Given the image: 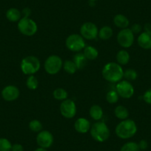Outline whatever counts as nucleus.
Wrapping results in <instances>:
<instances>
[{
    "mask_svg": "<svg viewBox=\"0 0 151 151\" xmlns=\"http://www.w3.org/2000/svg\"><path fill=\"white\" fill-rule=\"evenodd\" d=\"M102 76L106 81L111 83H118L124 77V70L117 62H108L102 68Z\"/></svg>",
    "mask_w": 151,
    "mask_h": 151,
    "instance_id": "f257e3e1",
    "label": "nucleus"
},
{
    "mask_svg": "<svg viewBox=\"0 0 151 151\" xmlns=\"http://www.w3.org/2000/svg\"><path fill=\"white\" fill-rule=\"evenodd\" d=\"M137 132V125L133 120L127 119L122 120L116 127V135L119 139H128L136 135Z\"/></svg>",
    "mask_w": 151,
    "mask_h": 151,
    "instance_id": "f03ea898",
    "label": "nucleus"
},
{
    "mask_svg": "<svg viewBox=\"0 0 151 151\" xmlns=\"http://www.w3.org/2000/svg\"><path fill=\"white\" fill-rule=\"evenodd\" d=\"M91 136L96 142H104L109 139L110 131L107 124L103 122H96L94 123L90 130Z\"/></svg>",
    "mask_w": 151,
    "mask_h": 151,
    "instance_id": "7ed1b4c3",
    "label": "nucleus"
},
{
    "mask_svg": "<svg viewBox=\"0 0 151 151\" xmlns=\"http://www.w3.org/2000/svg\"><path fill=\"white\" fill-rule=\"evenodd\" d=\"M21 70L25 75H34L40 70L41 68V62L40 59L34 56H28L22 60Z\"/></svg>",
    "mask_w": 151,
    "mask_h": 151,
    "instance_id": "20e7f679",
    "label": "nucleus"
},
{
    "mask_svg": "<svg viewBox=\"0 0 151 151\" xmlns=\"http://www.w3.org/2000/svg\"><path fill=\"white\" fill-rule=\"evenodd\" d=\"M18 29L22 34L32 36L37 32L38 26L36 22L30 17H22L18 22Z\"/></svg>",
    "mask_w": 151,
    "mask_h": 151,
    "instance_id": "39448f33",
    "label": "nucleus"
},
{
    "mask_svg": "<svg viewBox=\"0 0 151 151\" xmlns=\"http://www.w3.org/2000/svg\"><path fill=\"white\" fill-rule=\"evenodd\" d=\"M63 67V61L60 56L57 55H51L48 56L44 64L45 70L50 75L58 73Z\"/></svg>",
    "mask_w": 151,
    "mask_h": 151,
    "instance_id": "423d86ee",
    "label": "nucleus"
},
{
    "mask_svg": "<svg viewBox=\"0 0 151 151\" xmlns=\"http://www.w3.org/2000/svg\"><path fill=\"white\" fill-rule=\"evenodd\" d=\"M65 45L68 50L73 52H79L85 47V39L80 34L73 33L68 36Z\"/></svg>",
    "mask_w": 151,
    "mask_h": 151,
    "instance_id": "0eeeda50",
    "label": "nucleus"
},
{
    "mask_svg": "<svg viewBox=\"0 0 151 151\" xmlns=\"http://www.w3.org/2000/svg\"><path fill=\"white\" fill-rule=\"evenodd\" d=\"M134 34L129 28L122 29L117 34V42L123 48H128L134 42Z\"/></svg>",
    "mask_w": 151,
    "mask_h": 151,
    "instance_id": "6e6552de",
    "label": "nucleus"
},
{
    "mask_svg": "<svg viewBox=\"0 0 151 151\" xmlns=\"http://www.w3.org/2000/svg\"><path fill=\"white\" fill-rule=\"evenodd\" d=\"M99 34V29L94 23L85 22L80 27V35L88 40H96Z\"/></svg>",
    "mask_w": 151,
    "mask_h": 151,
    "instance_id": "1a4fd4ad",
    "label": "nucleus"
},
{
    "mask_svg": "<svg viewBox=\"0 0 151 151\" xmlns=\"http://www.w3.org/2000/svg\"><path fill=\"white\" fill-rule=\"evenodd\" d=\"M116 91L123 99H130L134 94V88L129 81L122 80L116 84Z\"/></svg>",
    "mask_w": 151,
    "mask_h": 151,
    "instance_id": "9d476101",
    "label": "nucleus"
},
{
    "mask_svg": "<svg viewBox=\"0 0 151 151\" xmlns=\"http://www.w3.org/2000/svg\"><path fill=\"white\" fill-rule=\"evenodd\" d=\"M60 113L66 119H73L76 114V105L72 99L64 100L60 104Z\"/></svg>",
    "mask_w": 151,
    "mask_h": 151,
    "instance_id": "9b49d317",
    "label": "nucleus"
},
{
    "mask_svg": "<svg viewBox=\"0 0 151 151\" xmlns=\"http://www.w3.org/2000/svg\"><path fill=\"white\" fill-rule=\"evenodd\" d=\"M53 136L48 130H42L38 133L36 136V142L40 147L47 149L53 144Z\"/></svg>",
    "mask_w": 151,
    "mask_h": 151,
    "instance_id": "f8f14e48",
    "label": "nucleus"
},
{
    "mask_svg": "<svg viewBox=\"0 0 151 151\" xmlns=\"http://www.w3.org/2000/svg\"><path fill=\"white\" fill-rule=\"evenodd\" d=\"M19 90L17 86H14V85L6 86L2 91V98L7 101H15L19 98Z\"/></svg>",
    "mask_w": 151,
    "mask_h": 151,
    "instance_id": "ddd939ff",
    "label": "nucleus"
},
{
    "mask_svg": "<svg viewBox=\"0 0 151 151\" xmlns=\"http://www.w3.org/2000/svg\"><path fill=\"white\" fill-rule=\"evenodd\" d=\"M91 123L85 118H79L74 123V129L79 133H86L91 130Z\"/></svg>",
    "mask_w": 151,
    "mask_h": 151,
    "instance_id": "4468645a",
    "label": "nucleus"
},
{
    "mask_svg": "<svg viewBox=\"0 0 151 151\" xmlns=\"http://www.w3.org/2000/svg\"><path fill=\"white\" fill-rule=\"evenodd\" d=\"M138 45L145 50L151 49V31H145L138 37Z\"/></svg>",
    "mask_w": 151,
    "mask_h": 151,
    "instance_id": "2eb2a0df",
    "label": "nucleus"
},
{
    "mask_svg": "<svg viewBox=\"0 0 151 151\" xmlns=\"http://www.w3.org/2000/svg\"><path fill=\"white\" fill-rule=\"evenodd\" d=\"M113 23L117 27L122 29L127 28L130 24L128 19L123 14H117L113 18Z\"/></svg>",
    "mask_w": 151,
    "mask_h": 151,
    "instance_id": "dca6fc26",
    "label": "nucleus"
},
{
    "mask_svg": "<svg viewBox=\"0 0 151 151\" xmlns=\"http://www.w3.org/2000/svg\"><path fill=\"white\" fill-rule=\"evenodd\" d=\"M6 18L11 22H17L22 19V13L17 8H11L7 11Z\"/></svg>",
    "mask_w": 151,
    "mask_h": 151,
    "instance_id": "f3484780",
    "label": "nucleus"
},
{
    "mask_svg": "<svg viewBox=\"0 0 151 151\" xmlns=\"http://www.w3.org/2000/svg\"><path fill=\"white\" fill-rule=\"evenodd\" d=\"M89 113L93 119L96 121H99L103 116V110L98 104H93L90 108Z\"/></svg>",
    "mask_w": 151,
    "mask_h": 151,
    "instance_id": "a211bd4d",
    "label": "nucleus"
},
{
    "mask_svg": "<svg viewBox=\"0 0 151 151\" xmlns=\"http://www.w3.org/2000/svg\"><path fill=\"white\" fill-rule=\"evenodd\" d=\"M73 62L75 63L76 66L77 68V70H82L87 65L88 59L84 56L83 53H77L73 56Z\"/></svg>",
    "mask_w": 151,
    "mask_h": 151,
    "instance_id": "6ab92c4d",
    "label": "nucleus"
},
{
    "mask_svg": "<svg viewBox=\"0 0 151 151\" xmlns=\"http://www.w3.org/2000/svg\"><path fill=\"white\" fill-rule=\"evenodd\" d=\"M83 54L88 60H94L98 57L99 51L96 47L88 45L85 46V47L84 48Z\"/></svg>",
    "mask_w": 151,
    "mask_h": 151,
    "instance_id": "aec40b11",
    "label": "nucleus"
},
{
    "mask_svg": "<svg viewBox=\"0 0 151 151\" xmlns=\"http://www.w3.org/2000/svg\"><path fill=\"white\" fill-rule=\"evenodd\" d=\"M114 114L117 119L121 120L127 119L129 117L128 110L127 107L123 105H119L116 107L115 110H114Z\"/></svg>",
    "mask_w": 151,
    "mask_h": 151,
    "instance_id": "412c9836",
    "label": "nucleus"
},
{
    "mask_svg": "<svg viewBox=\"0 0 151 151\" xmlns=\"http://www.w3.org/2000/svg\"><path fill=\"white\" fill-rule=\"evenodd\" d=\"M130 54L128 52L125 50H121L117 53L116 59L117 63L120 65H126L130 61Z\"/></svg>",
    "mask_w": 151,
    "mask_h": 151,
    "instance_id": "4be33fe9",
    "label": "nucleus"
},
{
    "mask_svg": "<svg viewBox=\"0 0 151 151\" xmlns=\"http://www.w3.org/2000/svg\"><path fill=\"white\" fill-rule=\"evenodd\" d=\"M113 29L110 26H103L99 30L98 36L101 40H108L113 36Z\"/></svg>",
    "mask_w": 151,
    "mask_h": 151,
    "instance_id": "5701e85b",
    "label": "nucleus"
},
{
    "mask_svg": "<svg viewBox=\"0 0 151 151\" xmlns=\"http://www.w3.org/2000/svg\"><path fill=\"white\" fill-rule=\"evenodd\" d=\"M53 96L54 97L55 99L58 100V101H64V100L67 99L68 97V93L65 89L63 88H56L54 90L53 93Z\"/></svg>",
    "mask_w": 151,
    "mask_h": 151,
    "instance_id": "b1692460",
    "label": "nucleus"
},
{
    "mask_svg": "<svg viewBox=\"0 0 151 151\" xmlns=\"http://www.w3.org/2000/svg\"><path fill=\"white\" fill-rule=\"evenodd\" d=\"M63 69L68 74H73L77 70V68L76 66L73 61L71 60H65L63 62Z\"/></svg>",
    "mask_w": 151,
    "mask_h": 151,
    "instance_id": "393cba45",
    "label": "nucleus"
},
{
    "mask_svg": "<svg viewBox=\"0 0 151 151\" xmlns=\"http://www.w3.org/2000/svg\"><path fill=\"white\" fill-rule=\"evenodd\" d=\"M26 86L30 90H36L39 86V81L34 75H30L26 80Z\"/></svg>",
    "mask_w": 151,
    "mask_h": 151,
    "instance_id": "a878e982",
    "label": "nucleus"
},
{
    "mask_svg": "<svg viewBox=\"0 0 151 151\" xmlns=\"http://www.w3.org/2000/svg\"><path fill=\"white\" fill-rule=\"evenodd\" d=\"M119 96L118 93L116 92V90H111V91H108L106 94V100L110 104H115L119 101Z\"/></svg>",
    "mask_w": 151,
    "mask_h": 151,
    "instance_id": "bb28decb",
    "label": "nucleus"
},
{
    "mask_svg": "<svg viewBox=\"0 0 151 151\" xmlns=\"http://www.w3.org/2000/svg\"><path fill=\"white\" fill-rule=\"evenodd\" d=\"M120 151H140L138 143L134 142H128L122 146Z\"/></svg>",
    "mask_w": 151,
    "mask_h": 151,
    "instance_id": "cd10ccee",
    "label": "nucleus"
},
{
    "mask_svg": "<svg viewBox=\"0 0 151 151\" xmlns=\"http://www.w3.org/2000/svg\"><path fill=\"white\" fill-rule=\"evenodd\" d=\"M42 127L43 126L42 122L37 119L31 120L29 123V128L34 133H40L42 130Z\"/></svg>",
    "mask_w": 151,
    "mask_h": 151,
    "instance_id": "c85d7f7f",
    "label": "nucleus"
},
{
    "mask_svg": "<svg viewBox=\"0 0 151 151\" xmlns=\"http://www.w3.org/2000/svg\"><path fill=\"white\" fill-rule=\"evenodd\" d=\"M138 73L134 69H127L124 71V78L127 81H134L137 79Z\"/></svg>",
    "mask_w": 151,
    "mask_h": 151,
    "instance_id": "c756f323",
    "label": "nucleus"
},
{
    "mask_svg": "<svg viewBox=\"0 0 151 151\" xmlns=\"http://www.w3.org/2000/svg\"><path fill=\"white\" fill-rule=\"evenodd\" d=\"M11 142L5 138H0V151H11Z\"/></svg>",
    "mask_w": 151,
    "mask_h": 151,
    "instance_id": "7c9ffc66",
    "label": "nucleus"
},
{
    "mask_svg": "<svg viewBox=\"0 0 151 151\" xmlns=\"http://www.w3.org/2000/svg\"><path fill=\"white\" fill-rule=\"evenodd\" d=\"M130 30H131V31L133 32V34H138V33H141V31H142V27L141 24H137V23H136V24H134L132 25Z\"/></svg>",
    "mask_w": 151,
    "mask_h": 151,
    "instance_id": "2f4dec72",
    "label": "nucleus"
},
{
    "mask_svg": "<svg viewBox=\"0 0 151 151\" xmlns=\"http://www.w3.org/2000/svg\"><path fill=\"white\" fill-rule=\"evenodd\" d=\"M143 99L147 104H151V89H149L145 93L143 96Z\"/></svg>",
    "mask_w": 151,
    "mask_h": 151,
    "instance_id": "473e14b6",
    "label": "nucleus"
},
{
    "mask_svg": "<svg viewBox=\"0 0 151 151\" xmlns=\"http://www.w3.org/2000/svg\"><path fill=\"white\" fill-rule=\"evenodd\" d=\"M138 145H139V149L142 150H146L148 147L147 142L146 140H144V139L143 140H141L140 142L138 143Z\"/></svg>",
    "mask_w": 151,
    "mask_h": 151,
    "instance_id": "72a5a7b5",
    "label": "nucleus"
},
{
    "mask_svg": "<svg viewBox=\"0 0 151 151\" xmlns=\"http://www.w3.org/2000/svg\"><path fill=\"white\" fill-rule=\"evenodd\" d=\"M11 151H24V147L20 144H14L12 145Z\"/></svg>",
    "mask_w": 151,
    "mask_h": 151,
    "instance_id": "f704fd0d",
    "label": "nucleus"
},
{
    "mask_svg": "<svg viewBox=\"0 0 151 151\" xmlns=\"http://www.w3.org/2000/svg\"><path fill=\"white\" fill-rule=\"evenodd\" d=\"M21 13L22 17H29L30 16V14H31V11H30V8H25L22 10V11Z\"/></svg>",
    "mask_w": 151,
    "mask_h": 151,
    "instance_id": "c9c22d12",
    "label": "nucleus"
},
{
    "mask_svg": "<svg viewBox=\"0 0 151 151\" xmlns=\"http://www.w3.org/2000/svg\"><path fill=\"white\" fill-rule=\"evenodd\" d=\"M145 31H151V24L147 23L145 25Z\"/></svg>",
    "mask_w": 151,
    "mask_h": 151,
    "instance_id": "e433bc0d",
    "label": "nucleus"
},
{
    "mask_svg": "<svg viewBox=\"0 0 151 151\" xmlns=\"http://www.w3.org/2000/svg\"><path fill=\"white\" fill-rule=\"evenodd\" d=\"M34 151H47V149H45V148H42V147H39L37 149L35 150Z\"/></svg>",
    "mask_w": 151,
    "mask_h": 151,
    "instance_id": "4c0bfd02",
    "label": "nucleus"
},
{
    "mask_svg": "<svg viewBox=\"0 0 151 151\" xmlns=\"http://www.w3.org/2000/svg\"><path fill=\"white\" fill-rule=\"evenodd\" d=\"M90 2H96V1H97V0H89Z\"/></svg>",
    "mask_w": 151,
    "mask_h": 151,
    "instance_id": "58836bf2",
    "label": "nucleus"
}]
</instances>
